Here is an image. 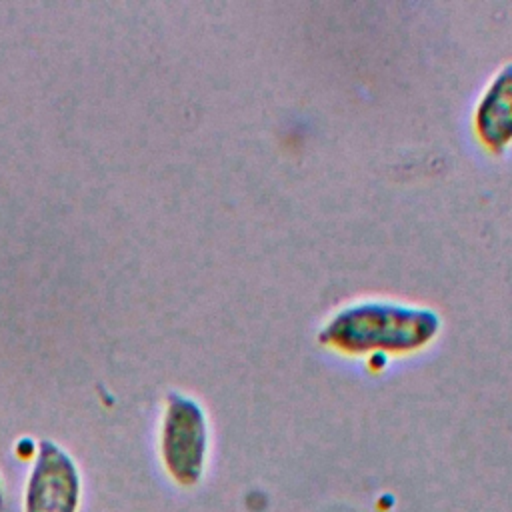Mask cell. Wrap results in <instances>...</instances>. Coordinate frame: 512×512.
<instances>
[{
	"label": "cell",
	"instance_id": "6da1fadb",
	"mask_svg": "<svg viewBox=\"0 0 512 512\" xmlns=\"http://www.w3.org/2000/svg\"><path fill=\"white\" fill-rule=\"evenodd\" d=\"M442 318L436 310L396 300H360L336 310L318 340L350 356L412 354L436 340Z\"/></svg>",
	"mask_w": 512,
	"mask_h": 512
},
{
	"label": "cell",
	"instance_id": "7a4b0ae2",
	"mask_svg": "<svg viewBox=\"0 0 512 512\" xmlns=\"http://www.w3.org/2000/svg\"><path fill=\"white\" fill-rule=\"evenodd\" d=\"M208 446L204 408L184 392H170L160 424V458L166 474L178 486H196L206 470Z\"/></svg>",
	"mask_w": 512,
	"mask_h": 512
},
{
	"label": "cell",
	"instance_id": "3957f363",
	"mask_svg": "<svg viewBox=\"0 0 512 512\" xmlns=\"http://www.w3.org/2000/svg\"><path fill=\"white\" fill-rule=\"evenodd\" d=\"M82 476L74 458L54 440H42L28 470L22 512H78Z\"/></svg>",
	"mask_w": 512,
	"mask_h": 512
},
{
	"label": "cell",
	"instance_id": "277c9868",
	"mask_svg": "<svg viewBox=\"0 0 512 512\" xmlns=\"http://www.w3.org/2000/svg\"><path fill=\"white\" fill-rule=\"evenodd\" d=\"M478 142L492 154L512 146V62H506L484 86L472 116Z\"/></svg>",
	"mask_w": 512,
	"mask_h": 512
},
{
	"label": "cell",
	"instance_id": "5b68a950",
	"mask_svg": "<svg viewBox=\"0 0 512 512\" xmlns=\"http://www.w3.org/2000/svg\"><path fill=\"white\" fill-rule=\"evenodd\" d=\"M0 512H8V506H6V492H4L2 478H0Z\"/></svg>",
	"mask_w": 512,
	"mask_h": 512
}]
</instances>
